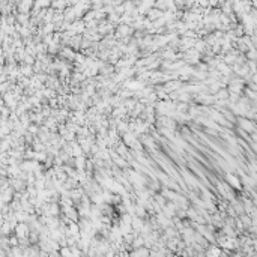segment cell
<instances>
[{"mask_svg":"<svg viewBox=\"0 0 257 257\" xmlns=\"http://www.w3.org/2000/svg\"><path fill=\"white\" fill-rule=\"evenodd\" d=\"M240 126L245 129V131H254V126H253V123L251 122H248V120H245V119H240Z\"/></svg>","mask_w":257,"mask_h":257,"instance_id":"7a4b0ae2","label":"cell"},{"mask_svg":"<svg viewBox=\"0 0 257 257\" xmlns=\"http://www.w3.org/2000/svg\"><path fill=\"white\" fill-rule=\"evenodd\" d=\"M226 179H227V182H229L230 185H233L235 188H239L240 187V183L238 182V178H236V176H233V174H227Z\"/></svg>","mask_w":257,"mask_h":257,"instance_id":"6da1fadb","label":"cell"}]
</instances>
